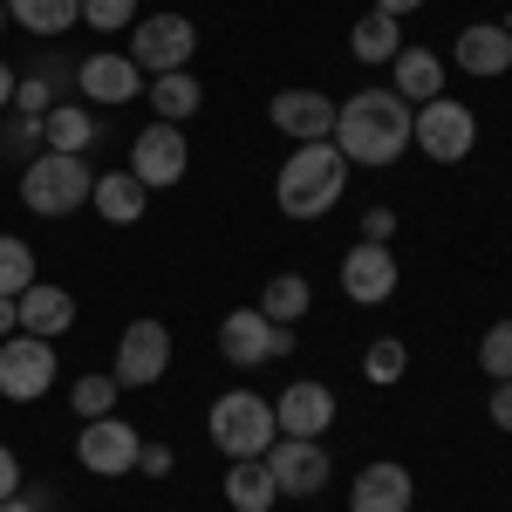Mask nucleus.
<instances>
[{"mask_svg":"<svg viewBox=\"0 0 512 512\" xmlns=\"http://www.w3.org/2000/svg\"><path fill=\"white\" fill-rule=\"evenodd\" d=\"M410 123L417 110L396 96V89H355L335 103V151L349 164H369V171H383L410 151Z\"/></svg>","mask_w":512,"mask_h":512,"instance_id":"obj_1","label":"nucleus"},{"mask_svg":"<svg viewBox=\"0 0 512 512\" xmlns=\"http://www.w3.org/2000/svg\"><path fill=\"white\" fill-rule=\"evenodd\" d=\"M349 192V158L335 151V137H315V144H301V151H287L274 178V205L287 219H321V212H335Z\"/></svg>","mask_w":512,"mask_h":512,"instance_id":"obj_2","label":"nucleus"},{"mask_svg":"<svg viewBox=\"0 0 512 512\" xmlns=\"http://www.w3.org/2000/svg\"><path fill=\"white\" fill-rule=\"evenodd\" d=\"M89 192H96V171L76 151H41L35 164H21V205L35 219H69L89 205Z\"/></svg>","mask_w":512,"mask_h":512,"instance_id":"obj_3","label":"nucleus"},{"mask_svg":"<svg viewBox=\"0 0 512 512\" xmlns=\"http://www.w3.org/2000/svg\"><path fill=\"white\" fill-rule=\"evenodd\" d=\"M205 431H212V444L226 451V458H267L274 451V403L253 390H226L219 403H212V417H205Z\"/></svg>","mask_w":512,"mask_h":512,"instance_id":"obj_4","label":"nucleus"},{"mask_svg":"<svg viewBox=\"0 0 512 512\" xmlns=\"http://www.w3.org/2000/svg\"><path fill=\"white\" fill-rule=\"evenodd\" d=\"M410 144H417L431 164H465V158H472V144H478V117L458 103V96H431V103H417Z\"/></svg>","mask_w":512,"mask_h":512,"instance_id":"obj_5","label":"nucleus"},{"mask_svg":"<svg viewBox=\"0 0 512 512\" xmlns=\"http://www.w3.org/2000/svg\"><path fill=\"white\" fill-rule=\"evenodd\" d=\"M123 55H130L144 76H171V69H185V62L198 55V28L185 21V14H144Z\"/></svg>","mask_w":512,"mask_h":512,"instance_id":"obj_6","label":"nucleus"},{"mask_svg":"<svg viewBox=\"0 0 512 512\" xmlns=\"http://www.w3.org/2000/svg\"><path fill=\"white\" fill-rule=\"evenodd\" d=\"M55 390V342L41 335H7L0 342V396L7 403H35Z\"/></svg>","mask_w":512,"mask_h":512,"instance_id":"obj_7","label":"nucleus"},{"mask_svg":"<svg viewBox=\"0 0 512 512\" xmlns=\"http://www.w3.org/2000/svg\"><path fill=\"white\" fill-rule=\"evenodd\" d=\"M185 164H192V144H185V130H178V123H144V130H137V144H130V178H137L144 192L178 185V178H185Z\"/></svg>","mask_w":512,"mask_h":512,"instance_id":"obj_8","label":"nucleus"},{"mask_svg":"<svg viewBox=\"0 0 512 512\" xmlns=\"http://www.w3.org/2000/svg\"><path fill=\"white\" fill-rule=\"evenodd\" d=\"M164 369H171V328L164 321H130L123 328V342H117V376L123 390H151V383H164Z\"/></svg>","mask_w":512,"mask_h":512,"instance_id":"obj_9","label":"nucleus"},{"mask_svg":"<svg viewBox=\"0 0 512 512\" xmlns=\"http://www.w3.org/2000/svg\"><path fill=\"white\" fill-rule=\"evenodd\" d=\"M137 451H144V437H137V424H123L117 410L82 424V437H76L82 472H96V478H130L137 472Z\"/></svg>","mask_w":512,"mask_h":512,"instance_id":"obj_10","label":"nucleus"},{"mask_svg":"<svg viewBox=\"0 0 512 512\" xmlns=\"http://www.w3.org/2000/svg\"><path fill=\"white\" fill-rule=\"evenodd\" d=\"M267 472H274L280 499H315L321 485H328V444L321 437H274Z\"/></svg>","mask_w":512,"mask_h":512,"instance_id":"obj_11","label":"nucleus"},{"mask_svg":"<svg viewBox=\"0 0 512 512\" xmlns=\"http://www.w3.org/2000/svg\"><path fill=\"white\" fill-rule=\"evenodd\" d=\"M76 96L89 103V110H117V103H130V96H144V69L130 62V55H82L76 62Z\"/></svg>","mask_w":512,"mask_h":512,"instance_id":"obj_12","label":"nucleus"},{"mask_svg":"<svg viewBox=\"0 0 512 512\" xmlns=\"http://www.w3.org/2000/svg\"><path fill=\"white\" fill-rule=\"evenodd\" d=\"M396 260H390V246H369V239H355L349 253H342V294H349L355 308H383L396 294Z\"/></svg>","mask_w":512,"mask_h":512,"instance_id":"obj_13","label":"nucleus"},{"mask_svg":"<svg viewBox=\"0 0 512 512\" xmlns=\"http://www.w3.org/2000/svg\"><path fill=\"white\" fill-rule=\"evenodd\" d=\"M274 424H280V437H321L335 424V390L315 383V376H294L274 403Z\"/></svg>","mask_w":512,"mask_h":512,"instance_id":"obj_14","label":"nucleus"},{"mask_svg":"<svg viewBox=\"0 0 512 512\" xmlns=\"http://www.w3.org/2000/svg\"><path fill=\"white\" fill-rule=\"evenodd\" d=\"M267 117H274L280 137L315 144V137H335V96H328V89H280Z\"/></svg>","mask_w":512,"mask_h":512,"instance_id":"obj_15","label":"nucleus"},{"mask_svg":"<svg viewBox=\"0 0 512 512\" xmlns=\"http://www.w3.org/2000/svg\"><path fill=\"white\" fill-rule=\"evenodd\" d=\"M410 492H417V478L403 472L396 458H376V465H362L349 485V512H410Z\"/></svg>","mask_w":512,"mask_h":512,"instance_id":"obj_16","label":"nucleus"},{"mask_svg":"<svg viewBox=\"0 0 512 512\" xmlns=\"http://www.w3.org/2000/svg\"><path fill=\"white\" fill-rule=\"evenodd\" d=\"M451 62H458L465 76H478V82L506 76L512 69V28L506 21H472V28L458 35V48H451Z\"/></svg>","mask_w":512,"mask_h":512,"instance_id":"obj_17","label":"nucleus"},{"mask_svg":"<svg viewBox=\"0 0 512 512\" xmlns=\"http://www.w3.org/2000/svg\"><path fill=\"white\" fill-rule=\"evenodd\" d=\"M219 355H226L233 369H260V362H274V321L260 315V308H233V315L219 321Z\"/></svg>","mask_w":512,"mask_h":512,"instance_id":"obj_18","label":"nucleus"},{"mask_svg":"<svg viewBox=\"0 0 512 512\" xmlns=\"http://www.w3.org/2000/svg\"><path fill=\"white\" fill-rule=\"evenodd\" d=\"M14 308H21V335H41V342H62L76 328V294L69 287H48V280H35Z\"/></svg>","mask_w":512,"mask_h":512,"instance_id":"obj_19","label":"nucleus"},{"mask_svg":"<svg viewBox=\"0 0 512 512\" xmlns=\"http://www.w3.org/2000/svg\"><path fill=\"white\" fill-rule=\"evenodd\" d=\"M390 89L417 110V103H431V96H444V62H437V48H417V41H403L390 62Z\"/></svg>","mask_w":512,"mask_h":512,"instance_id":"obj_20","label":"nucleus"},{"mask_svg":"<svg viewBox=\"0 0 512 512\" xmlns=\"http://www.w3.org/2000/svg\"><path fill=\"white\" fill-rule=\"evenodd\" d=\"M41 144H48V151H89V144H96V110H89V103H55V110H48V117H41Z\"/></svg>","mask_w":512,"mask_h":512,"instance_id":"obj_21","label":"nucleus"},{"mask_svg":"<svg viewBox=\"0 0 512 512\" xmlns=\"http://www.w3.org/2000/svg\"><path fill=\"white\" fill-rule=\"evenodd\" d=\"M144 103L158 110V123H185V117H198L205 89H198V76H192V69H171V76H151Z\"/></svg>","mask_w":512,"mask_h":512,"instance_id":"obj_22","label":"nucleus"},{"mask_svg":"<svg viewBox=\"0 0 512 512\" xmlns=\"http://www.w3.org/2000/svg\"><path fill=\"white\" fill-rule=\"evenodd\" d=\"M144 198H151V192H144L130 171H103L96 192H89V205H96L110 226H137V219H144Z\"/></svg>","mask_w":512,"mask_h":512,"instance_id":"obj_23","label":"nucleus"},{"mask_svg":"<svg viewBox=\"0 0 512 512\" xmlns=\"http://www.w3.org/2000/svg\"><path fill=\"white\" fill-rule=\"evenodd\" d=\"M7 21L28 28V35H41V41H55L82 21V0H7Z\"/></svg>","mask_w":512,"mask_h":512,"instance_id":"obj_24","label":"nucleus"},{"mask_svg":"<svg viewBox=\"0 0 512 512\" xmlns=\"http://www.w3.org/2000/svg\"><path fill=\"white\" fill-rule=\"evenodd\" d=\"M280 492H274V472H267V458H233V472H226V506L233 512H267Z\"/></svg>","mask_w":512,"mask_h":512,"instance_id":"obj_25","label":"nucleus"},{"mask_svg":"<svg viewBox=\"0 0 512 512\" xmlns=\"http://www.w3.org/2000/svg\"><path fill=\"white\" fill-rule=\"evenodd\" d=\"M396 48H403V21L376 14V7L349 28V55H355V62H369V69H376V62H396Z\"/></svg>","mask_w":512,"mask_h":512,"instance_id":"obj_26","label":"nucleus"},{"mask_svg":"<svg viewBox=\"0 0 512 512\" xmlns=\"http://www.w3.org/2000/svg\"><path fill=\"white\" fill-rule=\"evenodd\" d=\"M308 301H315V287H308L301 274H274V280H267V294H260V315L294 328V321L308 315Z\"/></svg>","mask_w":512,"mask_h":512,"instance_id":"obj_27","label":"nucleus"},{"mask_svg":"<svg viewBox=\"0 0 512 512\" xmlns=\"http://www.w3.org/2000/svg\"><path fill=\"white\" fill-rule=\"evenodd\" d=\"M117 396H123V383L110 369H89V376H76V390H69V410H76L82 424H96V417L117 410Z\"/></svg>","mask_w":512,"mask_h":512,"instance_id":"obj_28","label":"nucleus"},{"mask_svg":"<svg viewBox=\"0 0 512 512\" xmlns=\"http://www.w3.org/2000/svg\"><path fill=\"white\" fill-rule=\"evenodd\" d=\"M35 280H41L35 274V246H28V239H14V233H0V294H14V301H21Z\"/></svg>","mask_w":512,"mask_h":512,"instance_id":"obj_29","label":"nucleus"},{"mask_svg":"<svg viewBox=\"0 0 512 512\" xmlns=\"http://www.w3.org/2000/svg\"><path fill=\"white\" fill-rule=\"evenodd\" d=\"M48 144H41V117H21V110H7L0 117V158H21V164H35Z\"/></svg>","mask_w":512,"mask_h":512,"instance_id":"obj_30","label":"nucleus"},{"mask_svg":"<svg viewBox=\"0 0 512 512\" xmlns=\"http://www.w3.org/2000/svg\"><path fill=\"white\" fill-rule=\"evenodd\" d=\"M403 369H410V349H403L396 335H383V342H369V349H362V376H369L376 390L403 383Z\"/></svg>","mask_w":512,"mask_h":512,"instance_id":"obj_31","label":"nucleus"},{"mask_svg":"<svg viewBox=\"0 0 512 512\" xmlns=\"http://www.w3.org/2000/svg\"><path fill=\"white\" fill-rule=\"evenodd\" d=\"M478 369H485L492 383H506V376H512V321H492V328H485V342H478Z\"/></svg>","mask_w":512,"mask_h":512,"instance_id":"obj_32","label":"nucleus"},{"mask_svg":"<svg viewBox=\"0 0 512 512\" xmlns=\"http://www.w3.org/2000/svg\"><path fill=\"white\" fill-rule=\"evenodd\" d=\"M82 21L96 28V35H117L137 21V0H82Z\"/></svg>","mask_w":512,"mask_h":512,"instance_id":"obj_33","label":"nucleus"},{"mask_svg":"<svg viewBox=\"0 0 512 512\" xmlns=\"http://www.w3.org/2000/svg\"><path fill=\"white\" fill-rule=\"evenodd\" d=\"M14 110H21V117H48V110H55V89L41 76H21L14 82Z\"/></svg>","mask_w":512,"mask_h":512,"instance_id":"obj_34","label":"nucleus"},{"mask_svg":"<svg viewBox=\"0 0 512 512\" xmlns=\"http://www.w3.org/2000/svg\"><path fill=\"white\" fill-rule=\"evenodd\" d=\"M362 239H369V246H390L396 239V212L390 205H369V212H362Z\"/></svg>","mask_w":512,"mask_h":512,"instance_id":"obj_35","label":"nucleus"},{"mask_svg":"<svg viewBox=\"0 0 512 512\" xmlns=\"http://www.w3.org/2000/svg\"><path fill=\"white\" fill-rule=\"evenodd\" d=\"M28 76H41L48 89H62V82H76V62H62V55H41V62L28 69Z\"/></svg>","mask_w":512,"mask_h":512,"instance_id":"obj_36","label":"nucleus"},{"mask_svg":"<svg viewBox=\"0 0 512 512\" xmlns=\"http://www.w3.org/2000/svg\"><path fill=\"white\" fill-rule=\"evenodd\" d=\"M171 465H178V458H171V444H144V451H137V472H144V478H164Z\"/></svg>","mask_w":512,"mask_h":512,"instance_id":"obj_37","label":"nucleus"},{"mask_svg":"<svg viewBox=\"0 0 512 512\" xmlns=\"http://www.w3.org/2000/svg\"><path fill=\"white\" fill-rule=\"evenodd\" d=\"M14 492H21V458L0 444V499H14Z\"/></svg>","mask_w":512,"mask_h":512,"instance_id":"obj_38","label":"nucleus"},{"mask_svg":"<svg viewBox=\"0 0 512 512\" xmlns=\"http://www.w3.org/2000/svg\"><path fill=\"white\" fill-rule=\"evenodd\" d=\"M492 424L512 431V376H506V383H492Z\"/></svg>","mask_w":512,"mask_h":512,"instance_id":"obj_39","label":"nucleus"},{"mask_svg":"<svg viewBox=\"0 0 512 512\" xmlns=\"http://www.w3.org/2000/svg\"><path fill=\"white\" fill-rule=\"evenodd\" d=\"M7 335H21V308H14V294H0V342Z\"/></svg>","mask_w":512,"mask_h":512,"instance_id":"obj_40","label":"nucleus"},{"mask_svg":"<svg viewBox=\"0 0 512 512\" xmlns=\"http://www.w3.org/2000/svg\"><path fill=\"white\" fill-rule=\"evenodd\" d=\"M287 355H294V328H287V321H274V362H287Z\"/></svg>","mask_w":512,"mask_h":512,"instance_id":"obj_41","label":"nucleus"},{"mask_svg":"<svg viewBox=\"0 0 512 512\" xmlns=\"http://www.w3.org/2000/svg\"><path fill=\"white\" fill-rule=\"evenodd\" d=\"M14 82H21V76H14V69H7V62H0V117H7V110H14Z\"/></svg>","mask_w":512,"mask_h":512,"instance_id":"obj_42","label":"nucleus"},{"mask_svg":"<svg viewBox=\"0 0 512 512\" xmlns=\"http://www.w3.org/2000/svg\"><path fill=\"white\" fill-rule=\"evenodd\" d=\"M424 0H376V14H390V21H403V14H417Z\"/></svg>","mask_w":512,"mask_h":512,"instance_id":"obj_43","label":"nucleus"},{"mask_svg":"<svg viewBox=\"0 0 512 512\" xmlns=\"http://www.w3.org/2000/svg\"><path fill=\"white\" fill-rule=\"evenodd\" d=\"M0 512H41V506L28 499V492H14V499H0Z\"/></svg>","mask_w":512,"mask_h":512,"instance_id":"obj_44","label":"nucleus"},{"mask_svg":"<svg viewBox=\"0 0 512 512\" xmlns=\"http://www.w3.org/2000/svg\"><path fill=\"white\" fill-rule=\"evenodd\" d=\"M0 28H7V0H0Z\"/></svg>","mask_w":512,"mask_h":512,"instance_id":"obj_45","label":"nucleus"},{"mask_svg":"<svg viewBox=\"0 0 512 512\" xmlns=\"http://www.w3.org/2000/svg\"><path fill=\"white\" fill-rule=\"evenodd\" d=\"M410 512H417V506H410Z\"/></svg>","mask_w":512,"mask_h":512,"instance_id":"obj_46","label":"nucleus"},{"mask_svg":"<svg viewBox=\"0 0 512 512\" xmlns=\"http://www.w3.org/2000/svg\"><path fill=\"white\" fill-rule=\"evenodd\" d=\"M506 28H512V21H506Z\"/></svg>","mask_w":512,"mask_h":512,"instance_id":"obj_47","label":"nucleus"}]
</instances>
